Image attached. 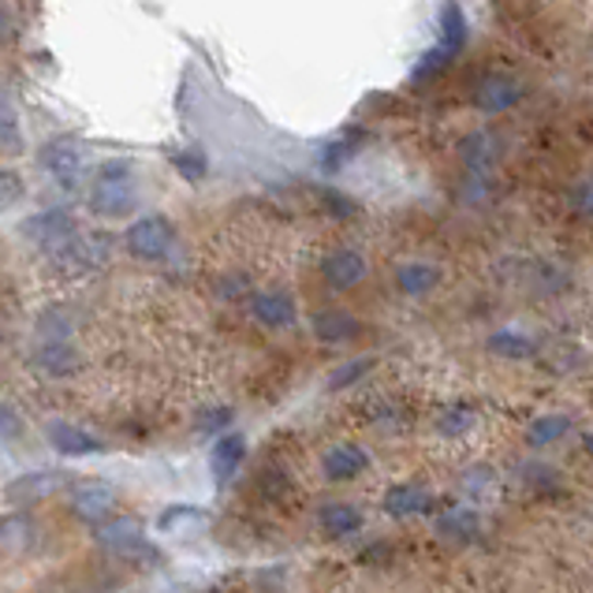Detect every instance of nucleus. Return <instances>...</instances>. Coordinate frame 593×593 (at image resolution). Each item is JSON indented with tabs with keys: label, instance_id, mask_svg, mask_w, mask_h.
<instances>
[{
	"label": "nucleus",
	"instance_id": "f257e3e1",
	"mask_svg": "<svg viewBox=\"0 0 593 593\" xmlns=\"http://www.w3.org/2000/svg\"><path fill=\"white\" fill-rule=\"evenodd\" d=\"M90 213L105 217V221H120V217L139 209V187H135L131 164L127 161H105L94 172V184H90Z\"/></svg>",
	"mask_w": 593,
	"mask_h": 593
},
{
	"label": "nucleus",
	"instance_id": "7ed1b4c3",
	"mask_svg": "<svg viewBox=\"0 0 593 593\" xmlns=\"http://www.w3.org/2000/svg\"><path fill=\"white\" fill-rule=\"evenodd\" d=\"M523 82L508 71H489V75L478 79L474 86V105L481 108L486 116H500V113H512V108L523 102Z\"/></svg>",
	"mask_w": 593,
	"mask_h": 593
},
{
	"label": "nucleus",
	"instance_id": "6e6552de",
	"mask_svg": "<svg viewBox=\"0 0 593 593\" xmlns=\"http://www.w3.org/2000/svg\"><path fill=\"white\" fill-rule=\"evenodd\" d=\"M23 235L31 243H38V246H53V251H63L68 243H75L79 235H75V221H71L63 209H45V213H34L31 221L23 224Z\"/></svg>",
	"mask_w": 593,
	"mask_h": 593
},
{
	"label": "nucleus",
	"instance_id": "dca6fc26",
	"mask_svg": "<svg viewBox=\"0 0 593 593\" xmlns=\"http://www.w3.org/2000/svg\"><path fill=\"white\" fill-rule=\"evenodd\" d=\"M310 328H314V336L322 344H348V340H354V336L362 333L359 317H354L351 310H344V306L317 310L314 322H310Z\"/></svg>",
	"mask_w": 593,
	"mask_h": 593
},
{
	"label": "nucleus",
	"instance_id": "7c9ffc66",
	"mask_svg": "<svg viewBox=\"0 0 593 593\" xmlns=\"http://www.w3.org/2000/svg\"><path fill=\"white\" fill-rule=\"evenodd\" d=\"M351 150H354V146H348V142H333V146L325 150V158H322V168H333V172H336L344 161L351 158Z\"/></svg>",
	"mask_w": 593,
	"mask_h": 593
},
{
	"label": "nucleus",
	"instance_id": "5701e85b",
	"mask_svg": "<svg viewBox=\"0 0 593 593\" xmlns=\"http://www.w3.org/2000/svg\"><path fill=\"white\" fill-rule=\"evenodd\" d=\"M49 492H53L49 474H23V478H15L12 486H8V500H12V504H34V500L49 497Z\"/></svg>",
	"mask_w": 593,
	"mask_h": 593
},
{
	"label": "nucleus",
	"instance_id": "f3484780",
	"mask_svg": "<svg viewBox=\"0 0 593 593\" xmlns=\"http://www.w3.org/2000/svg\"><path fill=\"white\" fill-rule=\"evenodd\" d=\"M45 437H49V444H53V449H57L60 455H102V452H105L102 437L79 430V426H71V422H49Z\"/></svg>",
	"mask_w": 593,
	"mask_h": 593
},
{
	"label": "nucleus",
	"instance_id": "c85d7f7f",
	"mask_svg": "<svg viewBox=\"0 0 593 593\" xmlns=\"http://www.w3.org/2000/svg\"><path fill=\"white\" fill-rule=\"evenodd\" d=\"M23 198V179L12 168H0V213L12 209Z\"/></svg>",
	"mask_w": 593,
	"mask_h": 593
},
{
	"label": "nucleus",
	"instance_id": "393cba45",
	"mask_svg": "<svg viewBox=\"0 0 593 593\" xmlns=\"http://www.w3.org/2000/svg\"><path fill=\"white\" fill-rule=\"evenodd\" d=\"M0 153H23V131L12 102L0 94Z\"/></svg>",
	"mask_w": 593,
	"mask_h": 593
},
{
	"label": "nucleus",
	"instance_id": "9b49d317",
	"mask_svg": "<svg viewBox=\"0 0 593 593\" xmlns=\"http://www.w3.org/2000/svg\"><path fill=\"white\" fill-rule=\"evenodd\" d=\"M455 153H460V161L467 164L470 176H489L492 164L500 161V139L492 131H467L455 146Z\"/></svg>",
	"mask_w": 593,
	"mask_h": 593
},
{
	"label": "nucleus",
	"instance_id": "2eb2a0df",
	"mask_svg": "<svg viewBox=\"0 0 593 593\" xmlns=\"http://www.w3.org/2000/svg\"><path fill=\"white\" fill-rule=\"evenodd\" d=\"M246 460V437L243 433H224L213 441V452H209V470H213L217 489H224L228 481L235 478V470L243 467Z\"/></svg>",
	"mask_w": 593,
	"mask_h": 593
},
{
	"label": "nucleus",
	"instance_id": "aec40b11",
	"mask_svg": "<svg viewBox=\"0 0 593 593\" xmlns=\"http://www.w3.org/2000/svg\"><path fill=\"white\" fill-rule=\"evenodd\" d=\"M470 38V23L463 15L460 0H444L441 4V38H437V49H444L449 57H460L463 45Z\"/></svg>",
	"mask_w": 593,
	"mask_h": 593
},
{
	"label": "nucleus",
	"instance_id": "39448f33",
	"mask_svg": "<svg viewBox=\"0 0 593 593\" xmlns=\"http://www.w3.org/2000/svg\"><path fill=\"white\" fill-rule=\"evenodd\" d=\"M97 545L108 553H116V556H127V560H135V556H146L150 553V545H146V531H142V523L139 519H131V515H116V519H108V523L97 526Z\"/></svg>",
	"mask_w": 593,
	"mask_h": 593
},
{
	"label": "nucleus",
	"instance_id": "ddd939ff",
	"mask_svg": "<svg viewBox=\"0 0 593 593\" xmlns=\"http://www.w3.org/2000/svg\"><path fill=\"white\" fill-rule=\"evenodd\" d=\"M322 470L328 481H351L359 478L362 470H370V455L362 444H333V449H325L322 455Z\"/></svg>",
	"mask_w": 593,
	"mask_h": 593
},
{
	"label": "nucleus",
	"instance_id": "f03ea898",
	"mask_svg": "<svg viewBox=\"0 0 593 593\" xmlns=\"http://www.w3.org/2000/svg\"><path fill=\"white\" fill-rule=\"evenodd\" d=\"M124 243L139 261H161L176 246V224L164 213H146L124 232Z\"/></svg>",
	"mask_w": 593,
	"mask_h": 593
},
{
	"label": "nucleus",
	"instance_id": "1a4fd4ad",
	"mask_svg": "<svg viewBox=\"0 0 593 593\" xmlns=\"http://www.w3.org/2000/svg\"><path fill=\"white\" fill-rule=\"evenodd\" d=\"M433 531H437L441 542H449V545H474L481 537V531H486V523H481L478 508L455 504V508H449V512L437 515Z\"/></svg>",
	"mask_w": 593,
	"mask_h": 593
},
{
	"label": "nucleus",
	"instance_id": "bb28decb",
	"mask_svg": "<svg viewBox=\"0 0 593 593\" xmlns=\"http://www.w3.org/2000/svg\"><path fill=\"white\" fill-rule=\"evenodd\" d=\"M172 164H176V172L184 179H190V184H198V179H206L209 172V161L202 150H195V146H187V150H176L172 153Z\"/></svg>",
	"mask_w": 593,
	"mask_h": 593
},
{
	"label": "nucleus",
	"instance_id": "473e14b6",
	"mask_svg": "<svg viewBox=\"0 0 593 593\" xmlns=\"http://www.w3.org/2000/svg\"><path fill=\"white\" fill-rule=\"evenodd\" d=\"M582 452H586L590 460H593V430H590L586 437H582Z\"/></svg>",
	"mask_w": 593,
	"mask_h": 593
},
{
	"label": "nucleus",
	"instance_id": "b1692460",
	"mask_svg": "<svg viewBox=\"0 0 593 593\" xmlns=\"http://www.w3.org/2000/svg\"><path fill=\"white\" fill-rule=\"evenodd\" d=\"M377 367V359L373 354H362V359H348V362H340V367L333 370V377H328V388L333 392H344V388H351V385H359L367 373Z\"/></svg>",
	"mask_w": 593,
	"mask_h": 593
},
{
	"label": "nucleus",
	"instance_id": "a211bd4d",
	"mask_svg": "<svg viewBox=\"0 0 593 593\" xmlns=\"http://www.w3.org/2000/svg\"><path fill=\"white\" fill-rule=\"evenodd\" d=\"M317 523H322L325 537H333V542H344V537H354L362 531V508L348 504V500H333V504H322V512H317Z\"/></svg>",
	"mask_w": 593,
	"mask_h": 593
},
{
	"label": "nucleus",
	"instance_id": "cd10ccee",
	"mask_svg": "<svg viewBox=\"0 0 593 593\" xmlns=\"http://www.w3.org/2000/svg\"><path fill=\"white\" fill-rule=\"evenodd\" d=\"M568 209L574 217H582V221H593V176L574 179L568 190Z\"/></svg>",
	"mask_w": 593,
	"mask_h": 593
},
{
	"label": "nucleus",
	"instance_id": "2f4dec72",
	"mask_svg": "<svg viewBox=\"0 0 593 593\" xmlns=\"http://www.w3.org/2000/svg\"><path fill=\"white\" fill-rule=\"evenodd\" d=\"M228 422H232V410L228 407H217L209 410V415H202V430H224Z\"/></svg>",
	"mask_w": 593,
	"mask_h": 593
},
{
	"label": "nucleus",
	"instance_id": "20e7f679",
	"mask_svg": "<svg viewBox=\"0 0 593 593\" xmlns=\"http://www.w3.org/2000/svg\"><path fill=\"white\" fill-rule=\"evenodd\" d=\"M437 508V492L422 481H396L385 489L381 497V512L388 519H418V515H433Z\"/></svg>",
	"mask_w": 593,
	"mask_h": 593
},
{
	"label": "nucleus",
	"instance_id": "4be33fe9",
	"mask_svg": "<svg viewBox=\"0 0 593 593\" xmlns=\"http://www.w3.org/2000/svg\"><path fill=\"white\" fill-rule=\"evenodd\" d=\"M571 433V415H537L531 426H526L523 441L526 449L542 452V449H553L556 441H563V437Z\"/></svg>",
	"mask_w": 593,
	"mask_h": 593
},
{
	"label": "nucleus",
	"instance_id": "f8f14e48",
	"mask_svg": "<svg viewBox=\"0 0 593 593\" xmlns=\"http://www.w3.org/2000/svg\"><path fill=\"white\" fill-rule=\"evenodd\" d=\"M38 164L53 179H60V184H75L82 172V150L71 139H53L42 146Z\"/></svg>",
	"mask_w": 593,
	"mask_h": 593
},
{
	"label": "nucleus",
	"instance_id": "0eeeda50",
	"mask_svg": "<svg viewBox=\"0 0 593 593\" xmlns=\"http://www.w3.org/2000/svg\"><path fill=\"white\" fill-rule=\"evenodd\" d=\"M68 504H71V512H75L79 519L102 526L116 512V489L105 486V481H79V486L71 489Z\"/></svg>",
	"mask_w": 593,
	"mask_h": 593
},
{
	"label": "nucleus",
	"instance_id": "c756f323",
	"mask_svg": "<svg viewBox=\"0 0 593 593\" xmlns=\"http://www.w3.org/2000/svg\"><path fill=\"white\" fill-rule=\"evenodd\" d=\"M187 519H198V508H190V504H172L168 512H164L158 519V526L161 531H176L179 523H187Z\"/></svg>",
	"mask_w": 593,
	"mask_h": 593
},
{
	"label": "nucleus",
	"instance_id": "423d86ee",
	"mask_svg": "<svg viewBox=\"0 0 593 593\" xmlns=\"http://www.w3.org/2000/svg\"><path fill=\"white\" fill-rule=\"evenodd\" d=\"M367 277H370L367 254L351 251V246H340V251L325 254V261H322V280H325V284L333 288V291H351V288H359Z\"/></svg>",
	"mask_w": 593,
	"mask_h": 593
},
{
	"label": "nucleus",
	"instance_id": "412c9836",
	"mask_svg": "<svg viewBox=\"0 0 593 593\" xmlns=\"http://www.w3.org/2000/svg\"><path fill=\"white\" fill-rule=\"evenodd\" d=\"M34 545V523L31 515L12 512V515H0V560H15Z\"/></svg>",
	"mask_w": 593,
	"mask_h": 593
},
{
	"label": "nucleus",
	"instance_id": "a878e982",
	"mask_svg": "<svg viewBox=\"0 0 593 593\" xmlns=\"http://www.w3.org/2000/svg\"><path fill=\"white\" fill-rule=\"evenodd\" d=\"M474 422H478V415H474L470 407L455 404V407H444L441 415H437V433L441 437H463L474 430Z\"/></svg>",
	"mask_w": 593,
	"mask_h": 593
},
{
	"label": "nucleus",
	"instance_id": "9d476101",
	"mask_svg": "<svg viewBox=\"0 0 593 593\" xmlns=\"http://www.w3.org/2000/svg\"><path fill=\"white\" fill-rule=\"evenodd\" d=\"M251 317L261 328L280 333V328L295 325L299 306H295V299H291L288 291H254V295H251Z\"/></svg>",
	"mask_w": 593,
	"mask_h": 593
},
{
	"label": "nucleus",
	"instance_id": "4468645a",
	"mask_svg": "<svg viewBox=\"0 0 593 593\" xmlns=\"http://www.w3.org/2000/svg\"><path fill=\"white\" fill-rule=\"evenodd\" d=\"M441 266L437 261H422V258H415V261H399L396 272H392V280H396V288H399V295H407V299H422V295H430V291L441 284Z\"/></svg>",
	"mask_w": 593,
	"mask_h": 593
},
{
	"label": "nucleus",
	"instance_id": "6ab92c4d",
	"mask_svg": "<svg viewBox=\"0 0 593 593\" xmlns=\"http://www.w3.org/2000/svg\"><path fill=\"white\" fill-rule=\"evenodd\" d=\"M489 354H497V359L504 362H526L537 354V340L531 333H523V328H492L489 340H486Z\"/></svg>",
	"mask_w": 593,
	"mask_h": 593
}]
</instances>
